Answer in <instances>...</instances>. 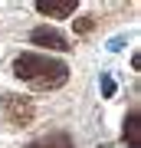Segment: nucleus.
Listing matches in <instances>:
<instances>
[{
	"label": "nucleus",
	"instance_id": "nucleus-1",
	"mask_svg": "<svg viewBox=\"0 0 141 148\" xmlns=\"http://www.w3.org/2000/svg\"><path fill=\"white\" fill-rule=\"evenodd\" d=\"M13 76L30 82L40 92H52V89L69 82V66L63 59H52V56H43V53H20L13 59Z\"/></svg>",
	"mask_w": 141,
	"mask_h": 148
},
{
	"label": "nucleus",
	"instance_id": "nucleus-2",
	"mask_svg": "<svg viewBox=\"0 0 141 148\" xmlns=\"http://www.w3.org/2000/svg\"><path fill=\"white\" fill-rule=\"evenodd\" d=\"M0 109H3L7 122H13V125H30L33 115H36V106H33V99H26V95H0Z\"/></svg>",
	"mask_w": 141,
	"mask_h": 148
},
{
	"label": "nucleus",
	"instance_id": "nucleus-3",
	"mask_svg": "<svg viewBox=\"0 0 141 148\" xmlns=\"http://www.w3.org/2000/svg\"><path fill=\"white\" fill-rule=\"evenodd\" d=\"M30 40L36 43V46H46V49H59V53L72 49V46H69V36H66V33H63V30H56V27H46V23L33 30V33H30Z\"/></svg>",
	"mask_w": 141,
	"mask_h": 148
},
{
	"label": "nucleus",
	"instance_id": "nucleus-4",
	"mask_svg": "<svg viewBox=\"0 0 141 148\" xmlns=\"http://www.w3.org/2000/svg\"><path fill=\"white\" fill-rule=\"evenodd\" d=\"M79 7V0H36V10L43 16H52V20H66L72 16Z\"/></svg>",
	"mask_w": 141,
	"mask_h": 148
},
{
	"label": "nucleus",
	"instance_id": "nucleus-5",
	"mask_svg": "<svg viewBox=\"0 0 141 148\" xmlns=\"http://www.w3.org/2000/svg\"><path fill=\"white\" fill-rule=\"evenodd\" d=\"M121 135H125V142L131 148H141V115H138V112H128V115H125Z\"/></svg>",
	"mask_w": 141,
	"mask_h": 148
},
{
	"label": "nucleus",
	"instance_id": "nucleus-6",
	"mask_svg": "<svg viewBox=\"0 0 141 148\" xmlns=\"http://www.w3.org/2000/svg\"><path fill=\"white\" fill-rule=\"evenodd\" d=\"M26 148H76V142H72L66 132H52V135H46V138H36V142H30Z\"/></svg>",
	"mask_w": 141,
	"mask_h": 148
},
{
	"label": "nucleus",
	"instance_id": "nucleus-7",
	"mask_svg": "<svg viewBox=\"0 0 141 148\" xmlns=\"http://www.w3.org/2000/svg\"><path fill=\"white\" fill-rule=\"evenodd\" d=\"M99 86H102V95H105V99H112V95H115V89H118V86H115V79H112L108 73H102Z\"/></svg>",
	"mask_w": 141,
	"mask_h": 148
},
{
	"label": "nucleus",
	"instance_id": "nucleus-8",
	"mask_svg": "<svg viewBox=\"0 0 141 148\" xmlns=\"http://www.w3.org/2000/svg\"><path fill=\"white\" fill-rule=\"evenodd\" d=\"M92 20H95V16H79V20H76V23H72V27H76V30H79V33H89V30H92V27H95V23H92Z\"/></svg>",
	"mask_w": 141,
	"mask_h": 148
},
{
	"label": "nucleus",
	"instance_id": "nucleus-9",
	"mask_svg": "<svg viewBox=\"0 0 141 148\" xmlns=\"http://www.w3.org/2000/svg\"><path fill=\"white\" fill-rule=\"evenodd\" d=\"M121 46H125V36H115V40H112V43H108V49H112V53H118V49H121Z\"/></svg>",
	"mask_w": 141,
	"mask_h": 148
},
{
	"label": "nucleus",
	"instance_id": "nucleus-10",
	"mask_svg": "<svg viewBox=\"0 0 141 148\" xmlns=\"http://www.w3.org/2000/svg\"><path fill=\"white\" fill-rule=\"evenodd\" d=\"M99 148H118V145H99Z\"/></svg>",
	"mask_w": 141,
	"mask_h": 148
}]
</instances>
